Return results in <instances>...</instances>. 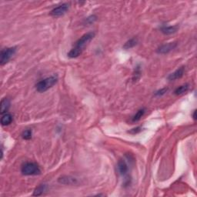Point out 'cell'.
<instances>
[{"label":"cell","instance_id":"1","mask_svg":"<svg viewBox=\"0 0 197 197\" xmlns=\"http://www.w3.org/2000/svg\"><path fill=\"white\" fill-rule=\"evenodd\" d=\"M94 36H95V32H89L87 33L84 34L83 35H82L77 40V42L75 44V46L67 54L69 58H76L79 55H81L84 48L94 38Z\"/></svg>","mask_w":197,"mask_h":197},{"label":"cell","instance_id":"2","mask_svg":"<svg viewBox=\"0 0 197 197\" xmlns=\"http://www.w3.org/2000/svg\"><path fill=\"white\" fill-rule=\"evenodd\" d=\"M58 81V76H52L47 77L44 80H41L36 83L35 89L39 92H44L48 89L52 88Z\"/></svg>","mask_w":197,"mask_h":197},{"label":"cell","instance_id":"3","mask_svg":"<svg viewBox=\"0 0 197 197\" xmlns=\"http://www.w3.org/2000/svg\"><path fill=\"white\" fill-rule=\"evenodd\" d=\"M21 172L25 176H36L41 173V170L35 162H26L22 166Z\"/></svg>","mask_w":197,"mask_h":197},{"label":"cell","instance_id":"4","mask_svg":"<svg viewBox=\"0 0 197 197\" xmlns=\"http://www.w3.org/2000/svg\"><path fill=\"white\" fill-rule=\"evenodd\" d=\"M15 52H16V48L15 47L6 48V49H2L1 51V54H0V64L3 66L6 63H7L11 60L12 55L15 53Z\"/></svg>","mask_w":197,"mask_h":197},{"label":"cell","instance_id":"5","mask_svg":"<svg viewBox=\"0 0 197 197\" xmlns=\"http://www.w3.org/2000/svg\"><path fill=\"white\" fill-rule=\"evenodd\" d=\"M69 3H63L62 5H60L57 7L54 8L50 12V15L54 17H58L63 15L68 10H69Z\"/></svg>","mask_w":197,"mask_h":197},{"label":"cell","instance_id":"6","mask_svg":"<svg viewBox=\"0 0 197 197\" xmlns=\"http://www.w3.org/2000/svg\"><path fill=\"white\" fill-rule=\"evenodd\" d=\"M176 46H177V43H169L167 44H164L159 46L157 49V50H156V52L159 54H166L171 52L172 50H173Z\"/></svg>","mask_w":197,"mask_h":197},{"label":"cell","instance_id":"7","mask_svg":"<svg viewBox=\"0 0 197 197\" xmlns=\"http://www.w3.org/2000/svg\"><path fill=\"white\" fill-rule=\"evenodd\" d=\"M184 72H185V68L182 66V67L176 69L174 72L170 74L168 76V80L170 81H174V80H178V79H180L184 75Z\"/></svg>","mask_w":197,"mask_h":197},{"label":"cell","instance_id":"8","mask_svg":"<svg viewBox=\"0 0 197 197\" xmlns=\"http://www.w3.org/2000/svg\"><path fill=\"white\" fill-rule=\"evenodd\" d=\"M118 170L122 176H125L129 172V166L124 159H119L118 162Z\"/></svg>","mask_w":197,"mask_h":197},{"label":"cell","instance_id":"9","mask_svg":"<svg viewBox=\"0 0 197 197\" xmlns=\"http://www.w3.org/2000/svg\"><path fill=\"white\" fill-rule=\"evenodd\" d=\"M59 183L62 184H66V185H72V184H76L77 183L76 179L73 177H71V176H63L59 178L58 179Z\"/></svg>","mask_w":197,"mask_h":197},{"label":"cell","instance_id":"10","mask_svg":"<svg viewBox=\"0 0 197 197\" xmlns=\"http://www.w3.org/2000/svg\"><path fill=\"white\" fill-rule=\"evenodd\" d=\"M10 107V101L9 99L4 98L1 101V104H0V111H1V114H4V113H7L8 109Z\"/></svg>","mask_w":197,"mask_h":197},{"label":"cell","instance_id":"11","mask_svg":"<svg viewBox=\"0 0 197 197\" xmlns=\"http://www.w3.org/2000/svg\"><path fill=\"white\" fill-rule=\"evenodd\" d=\"M12 122V116L9 113L2 115L1 124L2 125H8Z\"/></svg>","mask_w":197,"mask_h":197},{"label":"cell","instance_id":"12","mask_svg":"<svg viewBox=\"0 0 197 197\" xmlns=\"http://www.w3.org/2000/svg\"><path fill=\"white\" fill-rule=\"evenodd\" d=\"M177 26H162L161 28V31L162 33L166 35H170V34L175 33L177 31Z\"/></svg>","mask_w":197,"mask_h":197},{"label":"cell","instance_id":"13","mask_svg":"<svg viewBox=\"0 0 197 197\" xmlns=\"http://www.w3.org/2000/svg\"><path fill=\"white\" fill-rule=\"evenodd\" d=\"M138 43V39L136 38H132L126 42V43L124 44L123 49H129L131 48H133Z\"/></svg>","mask_w":197,"mask_h":197},{"label":"cell","instance_id":"14","mask_svg":"<svg viewBox=\"0 0 197 197\" xmlns=\"http://www.w3.org/2000/svg\"><path fill=\"white\" fill-rule=\"evenodd\" d=\"M189 89V85L188 84H185V85H183V86H179L178 88H176V90L174 91V93L177 96H180L182 94L185 93L188 91Z\"/></svg>","mask_w":197,"mask_h":197},{"label":"cell","instance_id":"15","mask_svg":"<svg viewBox=\"0 0 197 197\" xmlns=\"http://www.w3.org/2000/svg\"><path fill=\"white\" fill-rule=\"evenodd\" d=\"M145 112H146L145 109H141L138 110L137 113L134 115V116H133V119H132V121H133V122H135L140 120V119H142V116H144V114H145Z\"/></svg>","mask_w":197,"mask_h":197},{"label":"cell","instance_id":"16","mask_svg":"<svg viewBox=\"0 0 197 197\" xmlns=\"http://www.w3.org/2000/svg\"><path fill=\"white\" fill-rule=\"evenodd\" d=\"M46 187L47 186L46 184H41L40 186H39L35 190L33 193V196H40V195L43 194L44 193V191L46 190Z\"/></svg>","mask_w":197,"mask_h":197},{"label":"cell","instance_id":"17","mask_svg":"<svg viewBox=\"0 0 197 197\" xmlns=\"http://www.w3.org/2000/svg\"><path fill=\"white\" fill-rule=\"evenodd\" d=\"M32 130L26 129L23 132V134H22V136H23V139H26V140H29V139H32Z\"/></svg>","mask_w":197,"mask_h":197},{"label":"cell","instance_id":"18","mask_svg":"<svg viewBox=\"0 0 197 197\" xmlns=\"http://www.w3.org/2000/svg\"><path fill=\"white\" fill-rule=\"evenodd\" d=\"M141 74V71H140V68L138 66V67L136 68V72L134 73V76H133V80H137L139 78Z\"/></svg>","mask_w":197,"mask_h":197},{"label":"cell","instance_id":"19","mask_svg":"<svg viewBox=\"0 0 197 197\" xmlns=\"http://www.w3.org/2000/svg\"><path fill=\"white\" fill-rule=\"evenodd\" d=\"M167 90H168V89H167V88H164V89H160V90L156 92L155 95L157 96H161L164 95V94H165L166 92H167Z\"/></svg>","mask_w":197,"mask_h":197},{"label":"cell","instance_id":"20","mask_svg":"<svg viewBox=\"0 0 197 197\" xmlns=\"http://www.w3.org/2000/svg\"><path fill=\"white\" fill-rule=\"evenodd\" d=\"M141 131H142V127L138 126V127H136V128H134V129H133L130 130V131H129V133H132V134H136V133H140Z\"/></svg>","mask_w":197,"mask_h":197},{"label":"cell","instance_id":"21","mask_svg":"<svg viewBox=\"0 0 197 197\" xmlns=\"http://www.w3.org/2000/svg\"><path fill=\"white\" fill-rule=\"evenodd\" d=\"M96 20V15H91V16L88 17V18H86V22L89 23V24H91V23H93Z\"/></svg>","mask_w":197,"mask_h":197},{"label":"cell","instance_id":"22","mask_svg":"<svg viewBox=\"0 0 197 197\" xmlns=\"http://www.w3.org/2000/svg\"><path fill=\"white\" fill-rule=\"evenodd\" d=\"M196 110H195V111L193 112V119H195V120H196Z\"/></svg>","mask_w":197,"mask_h":197}]
</instances>
